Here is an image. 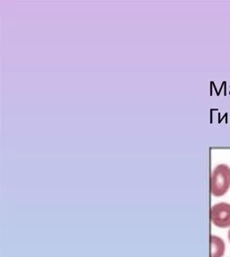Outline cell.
I'll list each match as a JSON object with an SVG mask.
<instances>
[{"instance_id":"obj_1","label":"cell","mask_w":230,"mask_h":257,"mask_svg":"<svg viewBox=\"0 0 230 257\" xmlns=\"http://www.w3.org/2000/svg\"><path fill=\"white\" fill-rule=\"evenodd\" d=\"M230 187V168L219 164L214 168L210 177V193L214 196L225 195Z\"/></svg>"},{"instance_id":"obj_2","label":"cell","mask_w":230,"mask_h":257,"mask_svg":"<svg viewBox=\"0 0 230 257\" xmlns=\"http://www.w3.org/2000/svg\"><path fill=\"white\" fill-rule=\"evenodd\" d=\"M210 220L219 228L230 227V203H216L210 208Z\"/></svg>"},{"instance_id":"obj_3","label":"cell","mask_w":230,"mask_h":257,"mask_svg":"<svg viewBox=\"0 0 230 257\" xmlns=\"http://www.w3.org/2000/svg\"><path fill=\"white\" fill-rule=\"evenodd\" d=\"M225 248V242L220 236L210 235V257L223 256Z\"/></svg>"},{"instance_id":"obj_4","label":"cell","mask_w":230,"mask_h":257,"mask_svg":"<svg viewBox=\"0 0 230 257\" xmlns=\"http://www.w3.org/2000/svg\"><path fill=\"white\" fill-rule=\"evenodd\" d=\"M227 236H228V240L230 241V228L229 230H228V233H227Z\"/></svg>"}]
</instances>
